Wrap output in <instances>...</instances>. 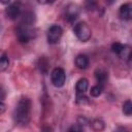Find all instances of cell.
I'll return each instance as SVG.
<instances>
[{"mask_svg":"<svg viewBox=\"0 0 132 132\" xmlns=\"http://www.w3.org/2000/svg\"><path fill=\"white\" fill-rule=\"evenodd\" d=\"M111 51L119 55L122 59H130L131 58V50H130V46L128 45H125V44H122L120 42H114L112 43L111 45Z\"/></svg>","mask_w":132,"mask_h":132,"instance_id":"6","label":"cell"},{"mask_svg":"<svg viewBox=\"0 0 132 132\" xmlns=\"http://www.w3.org/2000/svg\"><path fill=\"white\" fill-rule=\"evenodd\" d=\"M102 90H103V87H102V86L96 85V86H93V87L91 88L90 94H91V96H93V97H98V96L101 95Z\"/></svg>","mask_w":132,"mask_h":132,"instance_id":"15","label":"cell"},{"mask_svg":"<svg viewBox=\"0 0 132 132\" xmlns=\"http://www.w3.org/2000/svg\"><path fill=\"white\" fill-rule=\"evenodd\" d=\"M75 65L79 69H86L89 66V59L86 55L79 54L75 58Z\"/></svg>","mask_w":132,"mask_h":132,"instance_id":"11","label":"cell"},{"mask_svg":"<svg viewBox=\"0 0 132 132\" xmlns=\"http://www.w3.org/2000/svg\"><path fill=\"white\" fill-rule=\"evenodd\" d=\"M82 130H84V127L79 124H75L68 129V131H82Z\"/></svg>","mask_w":132,"mask_h":132,"instance_id":"18","label":"cell"},{"mask_svg":"<svg viewBox=\"0 0 132 132\" xmlns=\"http://www.w3.org/2000/svg\"><path fill=\"white\" fill-rule=\"evenodd\" d=\"M9 66V60L6 55L0 57V71H5Z\"/></svg>","mask_w":132,"mask_h":132,"instance_id":"14","label":"cell"},{"mask_svg":"<svg viewBox=\"0 0 132 132\" xmlns=\"http://www.w3.org/2000/svg\"><path fill=\"white\" fill-rule=\"evenodd\" d=\"M77 124H79V125H85V124H89V121H88V119H86L85 117H78V119H77Z\"/></svg>","mask_w":132,"mask_h":132,"instance_id":"19","label":"cell"},{"mask_svg":"<svg viewBox=\"0 0 132 132\" xmlns=\"http://www.w3.org/2000/svg\"><path fill=\"white\" fill-rule=\"evenodd\" d=\"M56 0H45V2H47V3H54Z\"/></svg>","mask_w":132,"mask_h":132,"instance_id":"23","label":"cell"},{"mask_svg":"<svg viewBox=\"0 0 132 132\" xmlns=\"http://www.w3.org/2000/svg\"><path fill=\"white\" fill-rule=\"evenodd\" d=\"M31 113V101L28 98H22L13 111V120L19 125H26L29 123Z\"/></svg>","mask_w":132,"mask_h":132,"instance_id":"1","label":"cell"},{"mask_svg":"<svg viewBox=\"0 0 132 132\" xmlns=\"http://www.w3.org/2000/svg\"><path fill=\"white\" fill-rule=\"evenodd\" d=\"M73 32L75 34V36L80 40V41H88L91 36H92V31L89 27V25L85 22H79L77 23L74 28H73Z\"/></svg>","mask_w":132,"mask_h":132,"instance_id":"3","label":"cell"},{"mask_svg":"<svg viewBox=\"0 0 132 132\" xmlns=\"http://www.w3.org/2000/svg\"><path fill=\"white\" fill-rule=\"evenodd\" d=\"M90 124H91L92 129L95 130V131H101V130L104 129V122L100 119H95Z\"/></svg>","mask_w":132,"mask_h":132,"instance_id":"13","label":"cell"},{"mask_svg":"<svg viewBox=\"0 0 132 132\" xmlns=\"http://www.w3.org/2000/svg\"><path fill=\"white\" fill-rule=\"evenodd\" d=\"M106 1H107V2L109 3V4H111V3H112V2L114 1V0H106Z\"/></svg>","mask_w":132,"mask_h":132,"instance_id":"24","label":"cell"},{"mask_svg":"<svg viewBox=\"0 0 132 132\" xmlns=\"http://www.w3.org/2000/svg\"><path fill=\"white\" fill-rule=\"evenodd\" d=\"M120 16L121 19L123 20H130L131 19V14H132V11H131V4L130 3H125L123 4L121 7H120Z\"/></svg>","mask_w":132,"mask_h":132,"instance_id":"10","label":"cell"},{"mask_svg":"<svg viewBox=\"0 0 132 132\" xmlns=\"http://www.w3.org/2000/svg\"><path fill=\"white\" fill-rule=\"evenodd\" d=\"M95 77H96V79H97L98 85H100V86L103 87L104 84L107 81L108 73H107L104 69H102V68H98V69H96V71H95Z\"/></svg>","mask_w":132,"mask_h":132,"instance_id":"9","label":"cell"},{"mask_svg":"<svg viewBox=\"0 0 132 132\" xmlns=\"http://www.w3.org/2000/svg\"><path fill=\"white\" fill-rule=\"evenodd\" d=\"M4 97H5V92H4V90L2 89V87H0V100L3 99Z\"/></svg>","mask_w":132,"mask_h":132,"instance_id":"21","label":"cell"},{"mask_svg":"<svg viewBox=\"0 0 132 132\" xmlns=\"http://www.w3.org/2000/svg\"><path fill=\"white\" fill-rule=\"evenodd\" d=\"M122 110H123V113H124V114H126V116H131V113H132V103H131L130 100H127V101L124 102Z\"/></svg>","mask_w":132,"mask_h":132,"instance_id":"16","label":"cell"},{"mask_svg":"<svg viewBox=\"0 0 132 132\" xmlns=\"http://www.w3.org/2000/svg\"><path fill=\"white\" fill-rule=\"evenodd\" d=\"M76 102H77V103H81V104H84V103H89V99H88V97L84 96V93H82V94H77Z\"/></svg>","mask_w":132,"mask_h":132,"instance_id":"17","label":"cell"},{"mask_svg":"<svg viewBox=\"0 0 132 132\" xmlns=\"http://www.w3.org/2000/svg\"><path fill=\"white\" fill-rule=\"evenodd\" d=\"M5 110H6V105H5L3 102H1V101H0V114H1V113H3Z\"/></svg>","mask_w":132,"mask_h":132,"instance_id":"20","label":"cell"},{"mask_svg":"<svg viewBox=\"0 0 132 132\" xmlns=\"http://www.w3.org/2000/svg\"><path fill=\"white\" fill-rule=\"evenodd\" d=\"M16 37L20 42L27 43L35 37V30L31 27V24L22 23L16 28Z\"/></svg>","mask_w":132,"mask_h":132,"instance_id":"2","label":"cell"},{"mask_svg":"<svg viewBox=\"0 0 132 132\" xmlns=\"http://www.w3.org/2000/svg\"><path fill=\"white\" fill-rule=\"evenodd\" d=\"M10 1H11V0H0V3H2V4H5V5H6V4H8Z\"/></svg>","mask_w":132,"mask_h":132,"instance_id":"22","label":"cell"},{"mask_svg":"<svg viewBox=\"0 0 132 132\" xmlns=\"http://www.w3.org/2000/svg\"><path fill=\"white\" fill-rule=\"evenodd\" d=\"M78 14H79V7H78V5L73 4V3L67 5V7L65 9V18H66V20L68 22L75 21L77 19Z\"/></svg>","mask_w":132,"mask_h":132,"instance_id":"7","label":"cell"},{"mask_svg":"<svg viewBox=\"0 0 132 132\" xmlns=\"http://www.w3.org/2000/svg\"><path fill=\"white\" fill-rule=\"evenodd\" d=\"M89 88V81L87 78L85 77H81L77 80L76 85H75V90H76V93L77 94H82L85 93Z\"/></svg>","mask_w":132,"mask_h":132,"instance_id":"12","label":"cell"},{"mask_svg":"<svg viewBox=\"0 0 132 132\" xmlns=\"http://www.w3.org/2000/svg\"><path fill=\"white\" fill-rule=\"evenodd\" d=\"M63 34V30L59 25H52L47 30V41L51 44L59 42Z\"/></svg>","mask_w":132,"mask_h":132,"instance_id":"5","label":"cell"},{"mask_svg":"<svg viewBox=\"0 0 132 132\" xmlns=\"http://www.w3.org/2000/svg\"><path fill=\"white\" fill-rule=\"evenodd\" d=\"M51 79L55 87H57V88L63 87L66 81V74H65L64 69H62L60 67L55 68L51 73Z\"/></svg>","mask_w":132,"mask_h":132,"instance_id":"4","label":"cell"},{"mask_svg":"<svg viewBox=\"0 0 132 132\" xmlns=\"http://www.w3.org/2000/svg\"><path fill=\"white\" fill-rule=\"evenodd\" d=\"M5 13L8 19L15 20L21 15V5L20 3H12L8 5V7L5 10Z\"/></svg>","mask_w":132,"mask_h":132,"instance_id":"8","label":"cell"}]
</instances>
